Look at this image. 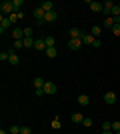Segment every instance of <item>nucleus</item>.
<instances>
[{
    "mask_svg": "<svg viewBox=\"0 0 120 134\" xmlns=\"http://www.w3.org/2000/svg\"><path fill=\"white\" fill-rule=\"evenodd\" d=\"M118 6H120V2H118Z\"/></svg>",
    "mask_w": 120,
    "mask_h": 134,
    "instance_id": "40",
    "label": "nucleus"
},
{
    "mask_svg": "<svg viewBox=\"0 0 120 134\" xmlns=\"http://www.w3.org/2000/svg\"><path fill=\"white\" fill-rule=\"evenodd\" d=\"M114 134H120V132H114Z\"/></svg>",
    "mask_w": 120,
    "mask_h": 134,
    "instance_id": "39",
    "label": "nucleus"
},
{
    "mask_svg": "<svg viewBox=\"0 0 120 134\" xmlns=\"http://www.w3.org/2000/svg\"><path fill=\"white\" fill-rule=\"evenodd\" d=\"M80 36H82V30H80V28H76V26H72L68 30V38L72 40V38H80Z\"/></svg>",
    "mask_w": 120,
    "mask_h": 134,
    "instance_id": "7",
    "label": "nucleus"
},
{
    "mask_svg": "<svg viewBox=\"0 0 120 134\" xmlns=\"http://www.w3.org/2000/svg\"><path fill=\"white\" fill-rule=\"evenodd\" d=\"M8 134H10V132H8Z\"/></svg>",
    "mask_w": 120,
    "mask_h": 134,
    "instance_id": "41",
    "label": "nucleus"
},
{
    "mask_svg": "<svg viewBox=\"0 0 120 134\" xmlns=\"http://www.w3.org/2000/svg\"><path fill=\"white\" fill-rule=\"evenodd\" d=\"M14 48H16V50L24 48V42H22V40H14Z\"/></svg>",
    "mask_w": 120,
    "mask_h": 134,
    "instance_id": "31",
    "label": "nucleus"
},
{
    "mask_svg": "<svg viewBox=\"0 0 120 134\" xmlns=\"http://www.w3.org/2000/svg\"><path fill=\"white\" fill-rule=\"evenodd\" d=\"M80 46H82V40H80V38H72V40H68V48H70V50H78Z\"/></svg>",
    "mask_w": 120,
    "mask_h": 134,
    "instance_id": "8",
    "label": "nucleus"
},
{
    "mask_svg": "<svg viewBox=\"0 0 120 134\" xmlns=\"http://www.w3.org/2000/svg\"><path fill=\"white\" fill-rule=\"evenodd\" d=\"M0 10H2V16H10L12 12H14V6H12V2H2Z\"/></svg>",
    "mask_w": 120,
    "mask_h": 134,
    "instance_id": "2",
    "label": "nucleus"
},
{
    "mask_svg": "<svg viewBox=\"0 0 120 134\" xmlns=\"http://www.w3.org/2000/svg\"><path fill=\"white\" fill-rule=\"evenodd\" d=\"M8 62H10L12 66H16V64H20V56H18L14 50H10V60H8Z\"/></svg>",
    "mask_w": 120,
    "mask_h": 134,
    "instance_id": "14",
    "label": "nucleus"
},
{
    "mask_svg": "<svg viewBox=\"0 0 120 134\" xmlns=\"http://www.w3.org/2000/svg\"><path fill=\"white\" fill-rule=\"evenodd\" d=\"M44 84H46L44 78H40V76H36V78H34V86H36V88H44Z\"/></svg>",
    "mask_w": 120,
    "mask_h": 134,
    "instance_id": "22",
    "label": "nucleus"
},
{
    "mask_svg": "<svg viewBox=\"0 0 120 134\" xmlns=\"http://www.w3.org/2000/svg\"><path fill=\"white\" fill-rule=\"evenodd\" d=\"M32 28H24V38H32Z\"/></svg>",
    "mask_w": 120,
    "mask_h": 134,
    "instance_id": "28",
    "label": "nucleus"
},
{
    "mask_svg": "<svg viewBox=\"0 0 120 134\" xmlns=\"http://www.w3.org/2000/svg\"><path fill=\"white\" fill-rule=\"evenodd\" d=\"M44 16H46V12L42 10V8H40V6H36L34 8V18H36V24H44Z\"/></svg>",
    "mask_w": 120,
    "mask_h": 134,
    "instance_id": "1",
    "label": "nucleus"
},
{
    "mask_svg": "<svg viewBox=\"0 0 120 134\" xmlns=\"http://www.w3.org/2000/svg\"><path fill=\"white\" fill-rule=\"evenodd\" d=\"M112 132H120V122H118V120L112 122Z\"/></svg>",
    "mask_w": 120,
    "mask_h": 134,
    "instance_id": "32",
    "label": "nucleus"
},
{
    "mask_svg": "<svg viewBox=\"0 0 120 134\" xmlns=\"http://www.w3.org/2000/svg\"><path fill=\"white\" fill-rule=\"evenodd\" d=\"M104 102H106V104H114L116 102V92H112V90L106 92V94H104Z\"/></svg>",
    "mask_w": 120,
    "mask_h": 134,
    "instance_id": "10",
    "label": "nucleus"
},
{
    "mask_svg": "<svg viewBox=\"0 0 120 134\" xmlns=\"http://www.w3.org/2000/svg\"><path fill=\"white\" fill-rule=\"evenodd\" d=\"M102 6H104V10H102L104 14H108V16H112V8H114V2H110V0H108V2H104Z\"/></svg>",
    "mask_w": 120,
    "mask_h": 134,
    "instance_id": "12",
    "label": "nucleus"
},
{
    "mask_svg": "<svg viewBox=\"0 0 120 134\" xmlns=\"http://www.w3.org/2000/svg\"><path fill=\"white\" fill-rule=\"evenodd\" d=\"M10 34H12V38H14V40H24V28H18V26H14Z\"/></svg>",
    "mask_w": 120,
    "mask_h": 134,
    "instance_id": "4",
    "label": "nucleus"
},
{
    "mask_svg": "<svg viewBox=\"0 0 120 134\" xmlns=\"http://www.w3.org/2000/svg\"><path fill=\"white\" fill-rule=\"evenodd\" d=\"M56 18H58V14H56L54 10H52V12H46V16H44V24H46V22H54Z\"/></svg>",
    "mask_w": 120,
    "mask_h": 134,
    "instance_id": "15",
    "label": "nucleus"
},
{
    "mask_svg": "<svg viewBox=\"0 0 120 134\" xmlns=\"http://www.w3.org/2000/svg\"><path fill=\"white\" fill-rule=\"evenodd\" d=\"M90 34L94 36V38H96V36H100V26H98V24H94V26H92V30H90Z\"/></svg>",
    "mask_w": 120,
    "mask_h": 134,
    "instance_id": "25",
    "label": "nucleus"
},
{
    "mask_svg": "<svg viewBox=\"0 0 120 134\" xmlns=\"http://www.w3.org/2000/svg\"><path fill=\"white\" fill-rule=\"evenodd\" d=\"M100 44H102V42H100V40L96 38V40H94V44H92V46H94V48H100Z\"/></svg>",
    "mask_w": 120,
    "mask_h": 134,
    "instance_id": "35",
    "label": "nucleus"
},
{
    "mask_svg": "<svg viewBox=\"0 0 120 134\" xmlns=\"http://www.w3.org/2000/svg\"><path fill=\"white\" fill-rule=\"evenodd\" d=\"M102 134H114V132H112V130H108V132H102Z\"/></svg>",
    "mask_w": 120,
    "mask_h": 134,
    "instance_id": "37",
    "label": "nucleus"
},
{
    "mask_svg": "<svg viewBox=\"0 0 120 134\" xmlns=\"http://www.w3.org/2000/svg\"><path fill=\"white\" fill-rule=\"evenodd\" d=\"M34 48H36L38 52H46V42H44V38H36Z\"/></svg>",
    "mask_w": 120,
    "mask_h": 134,
    "instance_id": "9",
    "label": "nucleus"
},
{
    "mask_svg": "<svg viewBox=\"0 0 120 134\" xmlns=\"http://www.w3.org/2000/svg\"><path fill=\"white\" fill-rule=\"evenodd\" d=\"M52 128H54V130H60V128H62V122H60V118H52Z\"/></svg>",
    "mask_w": 120,
    "mask_h": 134,
    "instance_id": "23",
    "label": "nucleus"
},
{
    "mask_svg": "<svg viewBox=\"0 0 120 134\" xmlns=\"http://www.w3.org/2000/svg\"><path fill=\"white\" fill-rule=\"evenodd\" d=\"M86 4L90 6V10H92V12H102V10H104V6L100 4V2H92V0H88Z\"/></svg>",
    "mask_w": 120,
    "mask_h": 134,
    "instance_id": "6",
    "label": "nucleus"
},
{
    "mask_svg": "<svg viewBox=\"0 0 120 134\" xmlns=\"http://www.w3.org/2000/svg\"><path fill=\"white\" fill-rule=\"evenodd\" d=\"M10 26H12V22H10V18H8V16H2V18H0V32H2V34H4Z\"/></svg>",
    "mask_w": 120,
    "mask_h": 134,
    "instance_id": "3",
    "label": "nucleus"
},
{
    "mask_svg": "<svg viewBox=\"0 0 120 134\" xmlns=\"http://www.w3.org/2000/svg\"><path fill=\"white\" fill-rule=\"evenodd\" d=\"M76 100H78V104H80V106H86V104L90 102V98H88L86 94H78V98H76Z\"/></svg>",
    "mask_w": 120,
    "mask_h": 134,
    "instance_id": "16",
    "label": "nucleus"
},
{
    "mask_svg": "<svg viewBox=\"0 0 120 134\" xmlns=\"http://www.w3.org/2000/svg\"><path fill=\"white\" fill-rule=\"evenodd\" d=\"M112 16H114V18L120 16V6L118 4H114V8H112Z\"/></svg>",
    "mask_w": 120,
    "mask_h": 134,
    "instance_id": "29",
    "label": "nucleus"
},
{
    "mask_svg": "<svg viewBox=\"0 0 120 134\" xmlns=\"http://www.w3.org/2000/svg\"><path fill=\"white\" fill-rule=\"evenodd\" d=\"M22 4H24L22 0H12V6H14V12H22V10H20V8H22Z\"/></svg>",
    "mask_w": 120,
    "mask_h": 134,
    "instance_id": "24",
    "label": "nucleus"
},
{
    "mask_svg": "<svg viewBox=\"0 0 120 134\" xmlns=\"http://www.w3.org/2000/svg\"><path fill=\"white\" fill-rule=\"evenodd\" d=\"M0 134H8V132H6V130H0Z\"/></svg>",
    "mask_w": 120,
    "mask_h": 134,
    "instance_id": "38",
    "label": "nucleus"
},
{
    "mask_svg": "<svg viewBox=\"0 0 120 134\" xmlns=\"http://www.w3.org/2000/svg\"><path fill=\"white\" fill-rule=\"evenodd\" d=\"M36 96H44V90H42V88H36Z\"/></svg>",
    "mask_w": 120,
    "mask_h": 134,
    "instance_id": "36",
    "label": "nucleus"
},
{
    "mask_svg": "<svg viewBox=\"0 0 120 134\" xmlns=\"http://www.w3.org/2000/svg\"><path fill=\"white\" fill-rule=\"evenodd\" d=\"M82 124H84L86 128H90V126H92V118H84V122H82Z\"/></svg>",
    "mask_w": 120,
    "mask_h": 134,
    "instance_id": "34",
    "label": "nucleus"
},
{
    "mask_svg": "<svg viewBox=\"0 0 120 134\" xmlns=\"http://www.w3.org/2000/svg\"><path fill=\"white\" fill-rule=\"evenodd\" d=\"M44 54L48 56V58H56V56H58V50H56V48H46Z\"/></svg>",
    "mask_w": 120,
    "mask_h": 134,
    "instance_id": "21",
    "label": "nucleus"
},
{
    "mask_svg": "<svg viewBox=\"0 0 120 134\" xmlns=\"http://www.w3.org/2000/svg\"><path fill=\"white\" fill-rule=\"evenodd\" d=\"M42 90H44V94H50L52 96V94H56V84H54V82H46Z\"/></svg>",
    "mask_w": 120,
    "mask_h": 134,
    "instance_id": "5",
    "label": "nucleus"
},
{
    "mask_svg": "<svg viewBox=\"0 0 120 134\" xmlns=\"http://www.w3.org/2000/svg\"><path fill=\"white\" fill-rule=\"evenodd\" d=\"M114 18H112V16H106V20H104V26H106V28H110V30H112V28H114Z\"/></svg>",
    "mask_w": 120,
    "mask_h": 134,
    "instance_id": "20",
    "label": "nucleus"
},
{
    "mask_svg": "<svg viewBox=\"0 0 120 134\" xmlns=\"http://www.w3.org/2000/svg\"><path fill=\"white\" fill-rule=\"evenodd\" d=\"M8 132H10V134H20V126H18V124H12Z\"/></svg>",
    "mask_w": 120,
    "mask_h": 134,
    "instance_id": "26",
    "label": "nucleus"
},
{
    "mask_svg": "<svg viewBox=\"0 0 120 134\" xmlns=\"http://www.w3.org/2000/svg\"><path fill=\"white\" fill-rule=\"evenodd\" d=\"M108 130H112V122H104L102 124V132H108Z\"/></svg>",
    "mask_w": 120,
    "mask_h": 134,
    "instance_id": "27",
    "label": "nucleus"
},
{
    "mask_svg": "<svg viewBox=\"0 0 120 134\" xmlns=\"http://www.w3.org/2000/svg\"><path fill=\"white\" fill-rule=\"evenodd\" d=\"M44 42H46V48H56V40L52 38V36H44Z\"/></svg>",
    "mask_w": 120,
    "mask_h": 134,
    "instance_id": "17",
    "label": "nucleus"
},
{
    "mask_svg": "<svg viewBox=\"0 0 120 134\" xmlns=\"http://www.w3.org/2000/svg\"><path fill=\"white\" fill-rule=\"evenodd\" d=\"M22 42H24V48H34V42H36V38H24Z\"/></svg>",
    "mask_w": 120,
    "mask_h": 134,
    "instance_id": "19",
    "label": "nucleus"
},
{
    "mask_svg": "<svg viewBox=\"0 0 120 134\" xmlns=\"http://www.w3.org/2000/svg\"><path fill=\"white\" fill-rule=\"evenodd\" d=\"M40 8H42L44 12H52V10H54V4H52L50 0H44V2L40 4Z\"/></svg>",
    "mask_w": 120,
    "mask_h": 134,
    "instance_id": "13",
    "label": "nucleus"
},
{
    "mask_svg": "<svg viewBox=\"0 0 120 134\" xmlns=\"http://www.w3.org/2000/svg\"><path fill=\"white\" fill-rule=\"evenodd\" d=\"M72 122H76V124H82V122H84V116H82L80 112H74V114H72Z\"/></svg>",
    "mask_w": 120,
    "mask_h": 134,
    "instance_id": "18",
    "label": "nucleus"
},
{
    "mask_svg": "<svg viewBox=\"0 0 120 134\" xmlns=\"http://www.w3.org/2000/svg\"><path fill=\"white\" fill-rule=\"evenodd\" d=\"M112 34L120 38V26H118V24H114V28H112Z\"/></svg>",
    "mask_w": 120,
    "mask_h": 134,
    "instance_id": "33",
    "label": "nucleus"
},
{
    "mask_svg": "<svg viewBox=\"0 0 120 134\" xmlns=\"http://www.w3.org/2000/svg\"><path fill=\"white\" fill-rule=\"evenodd\" d=\"M80 40H82V42H84V44H94V40H96V38H94V36H92V34H84V32H82V36H80Z\"/></svg>",
    "mask_w": 120,
    "mask_h": 134,
    "instance_id": "11",
    "label": "nucleus"
},
{
    "mask_svg": "<svg viewBox=\"0 0 120 134\" xmlns=\"http://www.w3.org/2000/svg\"><path fill=\"white\" fill-rule=\"evenodd\" d=\"M20 134H32L30 126H20Z\"/></svg>",
    "mask_w": 120,
    "mask_h": 134,
    "instance_id": "30",
    "label": "nucleus"
}]
</instances>
